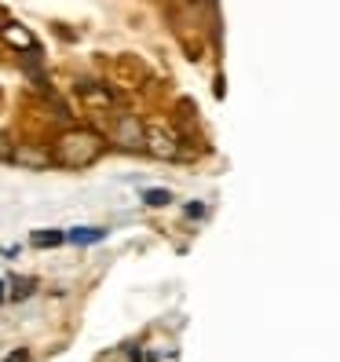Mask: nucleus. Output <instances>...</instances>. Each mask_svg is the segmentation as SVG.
<instances>
[{
    "label": "nucleus",
    "instance_id": "1a4fd4ad",
    "mask_svg": "<svg viewBox=\"0 0 340 362\" xmlns=\"http://www.w3.org/2000/svg\"><path fill=\"white\" fill-rule=\"evenodd\" d=\"M143 205H146V209L172 205V190H168V187H146V190H143Z\"/></svg>",
    "mask_w": 340,
    "mask_h": 362
},
{
    "label": "nucleus",
    "instance_id": "7ed1b4c3",
    "mask_svg": "<svg viewBox=\"0 0 340 362\" xmlns=\"http://www.w3.org/2000/svg\"><path fill=\"white\" fill-rule=\"evenodd\" d=\"M11 161L18 168H30V173H45V168H52V146L48 143H15L11 146Z\"/></svg>",
    "mask_w": 340,
    "mask_h": 362
},
{
    "label": "nucleus",
    "instance_id": "39448f33",
    "mask_svg": "<svg viewBox=\"0 0 340 362\" xmlns=\"http://www.w3.org/2000/svg\"><path fill=\"white\" fill-rule=\"evenodd\" d=\"M77 95L88 103V106H95V110H114V106H117L114 92L106 88V84H99V81H88V77L77 81Z\"/></svg>",
    "mask_w": 340,
    "mask_h": 362
},
{
    "label": "nucleus",
    "instance_id": "0eeeda50",
    "mask_svg": "<svg viewBox=\"0 0 340 362\" xmlns=\"http://www.w3.org/2000/svg\"><path fill=\"white\" fill-rule=\"evenodd\" d=\"M30 245L33 249H59V245H66V230H59V227H40L30 234Z\"/></svg>",
    "mask_w": 340,
    "mask_h": 362
},
{
    "label": "nucleus",
    "instance_id": "f257e3e1",
    "mask_svg": "<svg viewBox=\"0 0 340 362\" xmlns=\"http://www.w3.org/2000/svg\"><path fill=\"white\" fill-rule=\"evenodd\" d=\"M102 154H106V136L88 129V124H70V129H62L52 139V161H55V168L81 173V168H92Z\"/></svg>",
    "mask_w": 340,
    "mask_h": 362
},
{
    "label": "nucleus",
    "instance_id": "9d476101",
    "mask_svg": "<svg viewBox=\"0 0 340 362\" xmlns=\"http://www.w3.org/2000/svg\"><path fill=\"white\" fill-rule=\"evenodd\" d=\"M33 289H37V279H11V296L15 300H26Z\"/></svg>",
    "mask_w": 340,
    "mask_h": 362
},
{
    "label": "nucleus",
    "instance_id": "9b49d317",
    "mask_svg": "<svg viewBox=\"0 0 340 362\" xmlns=\"http://www.w3.org/2000/svg\"><path fill=\"white\" fill-rule=\"evenodd\" d=\"M4 362H30V351H26V348H18V351H11Z\"/></svg>",
    "mask_w": 340,
    "mask_h": 362
},
{
    "label": "nucleus",
    "instance_id": "423d86ee",
    "mask_svg": "<svg viewBox=\"0 0 340 362\" xmlns=\"http://www.w3.org/2000/svg\"><path fill=\"white\" fill-rule=\"evenodd\" d=\"M106 227H95V223H84V227H70L66 230V242L70 245H99V242H106Z\"/></svg>",
    "mask_w": 340,
    "mask_h": 362
},
{
    "label": "nucleus",
    "instance_id": "f03ea898",
    "mask_svg": "<svg viewBox=\"0 0 340 362\" xmlns=\"http://www.w3.org/2000/svg\"><path fill=\"white\" fill-rule=\"evenodd\" d=\"M110 143H117V151H129V154L143 151V146H146V124L136 114H117L114 117Z\"/></svg>",
    "mask_w": 340,
    "mask_h": 362
},
{
    "label": "nucleus",
    "instance_id": "ddd939ff",
    "mask_svg": "<svg viewBox=\"0 0 340 362\" xmlns=\"http://www.w3.org/2000/svg\"><path fill=\"white\" fill-rule=\"evenodd\" d=\"M4 296H8V282H0V300H4Z\"/></svg>",
    "mask_w": 340,
    "mask_h": 362
},
{
    "label": "nucleus",
    "instance_id": "4468645a",
    "mask_svg": "<svg viewBox=\"0 0 340 362\" xmlns=\"http://www.w3.org/2000/svg\"><path fill=\"white\" fill-rule=\"evenodd\" d=\"M187 4H198V0H187ZM201 4H209V0H201Z\"/></svg>",
    "mask_w": 340,
    "mask_h": 362
},
{
    "label": "nucleus",
    "instance_id": "6e6552de",
    "mask_svg": "<svg viewBox=\"0 0 340 362\" xmlns=\"http://www.w3.org/2000/svg\"><path fill=\"white\" fill-rule=\"evenodd\" d=\"M4 40H11V45H15V48H23V52H40V48H37V40H33V33L23 30V26H15V23L4 26Z\"/></svg>",
    "mask_w": 340,
    "mask_h": 362
},
{
    "label": "nucleus",
    "instance_id": "20e7f679",
    "mask_svg": "<svg viewBox=\"0 0 340 362\" xmlns=\"http://www.w3.org/2000/svg\"><path fill=\"white\" fill-rule=\"evenodd\" d=\"M146 154L154 158H165V161H180L183 158V143L172 129H146Z\"/></svg>",
    "mask_w": 340,
    "mask_h": 362
},
{
    "label": "nucleus",
    "instance_id": "f8f14e48",
    "mask_svg": "<svg viewBox=\"0 0 340 362\" xmlns=\"http://www.w3.org/2000/svg\"><path fill=\"white\" fill-rule=\"evenodd\" d=\"M187 216H205V205L201 202H190L187 205Z\"/></svg>",
    "mask_w": 340,
    "mask_h": 362
}]
</instances>
